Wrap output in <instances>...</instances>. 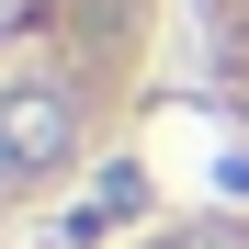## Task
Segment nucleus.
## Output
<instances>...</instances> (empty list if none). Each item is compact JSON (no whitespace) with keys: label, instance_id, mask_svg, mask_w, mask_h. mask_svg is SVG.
Returning a JSON list of instances; mask_svg holds the SVG:
<instances>
[{"label":"nucleus","instance_id":"1","mask_svg":"<svg viewBox=\"0 0 249 249\" xmlns=\"http://www.w3.org/2000/svg\"><path fill=\"white\" fill-rule=\"evenodd\" d=\"M159 0H0V215L57 193L147 79Z\"/></svg>","mask_w":249,"mask_h":249},{"label":"nucleus","instance_id":"2","mask_svg":"<svg viewBox=\"0 0 249 249\" xmlns=\"http://www.w3.org/2000/svg\"><path fill=\"white\" fill-rule=\"evenodd\" d=\"M204 46H215V79H227V102L249 113V0H204Z\"/></svg>","mask_w":249,"mask_h":249},{"label":"nucleus","instance_id":"3","mask_svg":"<svg viewBox=\"0 0 249 249\" xmlns=\"http://www.w3.org/2000/svg\"><path fill=\"white\" fill-rule=\"evenodd\" d=\"M136 249H249V215H193V227H159Z\"/></svg>","mask_w":249,"mask_h":249}]
</instances>
